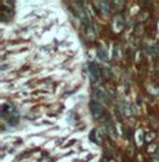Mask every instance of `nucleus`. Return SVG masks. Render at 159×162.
Returning <instances> with one entry per match:
<instances>
[{
    "mask_svg": "<svg viewBox=\"0 0 159 162\" xmlns=\"http://www.w3.org/2000/svg\"><path fill=\"white\" fill-rule=\"evenodd\" d=\"M90 110H91L92 116H94L95 118H97V119L101 118L103 116V113H104L103 107L99 105L98 103H96V101H92V103L90 104Z\"/></svg>",
    "mask_w": 159,
    "mask_h": 162,
    "instance_id": "nucleus-1",
    "label": "nucleus"
},
{
    "mask_svg": "<svg viewBox=\"0 0 159 162\" xmlns=\"http://www.w3.org/2000/svg\"><path fill=\"white\" fill-rule=\"evenodd\" d=\"M90 73H91V76L92 80H99V78L102 76V73H101V68L96 64V63H90V68H89Z\"/></svg>",
    "mask_w": 159,
    "mask_h": 162,
    "instance_id": "nucleus-2",
    "label": "nucleus"
},
{
    "mask_svg": "<svg viewBox=\"0 0 159 162\" xmlns=\"http://www.w3.org/2000/svg\"><path fill=\"white\" fill-rule=\"evenodd\" d=\"M105 93L101 90V88H96L94 90V98L97 100V101H101V100H104L105 98Z\"/></svg>",
    "mask_w": 159,
    "mask_h": 162,
    "instance_id": "nucleus-3",
    "label": "nucleus"
},
{
    "mask_svg": "<svg viewBox=\"0 0 159 162\" xmlns=\"http://www.w3.org/2000/svg\"><path fill=\"white\" fill-rule=\"evenodd\" d=\"M98 6H99V9H101V11L104 13V15H109L110 9H109V4H108V3H105V1L99 3Z\"/></svg>",
    "mask_w": 159,
    "mask_h": 162,
    "instance_id": "nucleus-4",
    "label": "nucleus"
},
{
    "mask_svg": "<svg viewBox=\"0 0 159 162\" xmlns=\"http://www.w3.org/2000/svg\"><path fill=\"white\" fill-rule=\"evenodd\" d=\"M107 127H108V133L110 135V137H111V138H115V131H114V129H112L111 124H108Z\"/></svg>",
    "mask_w": 159,
    "mask_h": 162,
    "instance_id": "nucleus-5",
    "label": "nucleus"
},
{
    "mask_svg": "<svg viewBox=\"0 0 159 162\" xmlns=\"http://www.w3.org/2000/svg\"><path fill=\"white\" fill-rule=\"evenodd\" d=\"M102 72H103V75L107 78V79H110V78H111V73H110L109 68H102Z\"/></svg>",
    "mask_w": 159,
    "mask_h": 162,
    "instance_id": "nucleus-6",
    "label": "nucleus"
},
{
    "mask_svg": "<svg viewBox=\"0 0 159 162\" xmlns=\"http://www.w3.org/2000/svg\"><path fill=\"white\" fill-rule=\"evenodd\" d=\"M98 56L101 57V60H105V58H107V52H104V50L101 48L98 50Z\"/></svg>",
    "mask_w": 159,
    "mask_h": 162,
    "instance_id": "nucleus-7",
    "label": "nucleus"
},
{
    "mask_svg": "<svg viewBox=\"0 0 159 162\" xmlns=\"http://www.w3.org/2000/svg\"><path fill=\"white\" fill-rule=\"evenodd\" d=\"M148 48H150V52L152 54V55H156V54L158 52V48H157V45H150Z\"/></svg>",
    "mask_w": 159,
    "mask_h": 162,
    "instance_id": "nucleus-8",
    "label": "nucleus"
},
{
    "mask_svg": "<svg viewBox=\"0 0 159 162\" xmlns=\"http://www.w3.org/2000/svg\"><path fill=\"white\" fill-rule=\"evenodd\" d=\"M102 162H109V161H108V160H103Z\"/></svg>",
    "mask_w": 159,
    "mask_h": 162,
    "instance_id": "nucleus-9",
    "label": "nucleus"
}]
</instances>
